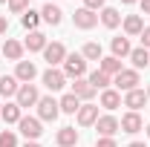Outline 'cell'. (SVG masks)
Here are the masks:
<instances>
[{"label": "cell", "instance_id": "obj_1", "mask_svg": "<svg viewBox=\"0 0 150 147\" xmlns=\"http://www.w3.org/2000/svg\"><path fill=\"white\" fill-rule=\"evenodd\" d=\"M64 75L72 78V81L84 78V75H87V61H84V55H78V52L67 55V61H64Z\"/></svg>", "mask_w": 150, "mask_h": 147}, {"label": "cell", "instance_id": "obj_2", "mask_svg": "<svg viewBox=\"0 0 150 147\" xmlns=\"http://www.w3.org/2000/svg\"><path fill=\"white\" fill-rule=\"evenodd\" d=\"M112 84H115V90H118V92L139 90V84H142V78H139V69H121V72L112 78Z\"/></svg>", "mask_w": 150, "mask_h": 147}, {"label": "cell", "instance_id": "obj_3", "mask_svg": "<svg viewBox=\"0 0 150 147\" xmlns=\"http://www.w3.org/2000/svg\"><path fill=\"white\" fill-rule=\"evenodd\" d=\"M38 101H40V92H38L35 84H20L18 95H15V104H18L20 110H26V107H38Z\"/></svg>", "mask_w": 150, "mask_h": 147}, {"label": "cell", "instance_id": "obj_4", "mask_svg": "<svg viewBox=\"0 0 150 147\" xmlns=\"http://www.w3.org/2000/svg\"><path fill=\"white\" fill-rule=\"evenodd\" d=\"M58 115H61V104H58L52 95H43L38 101V118L40 121H55Z\"/></svg>", "mask_w": 150, "mask_h": 147}, {"label": "cell", "instance_id": "obj_5", "mask_svg": "<svg viewBox=\"0 0 150 147\" xmlns=\"http://www.w3.org/2000/svg\"><path fill=\"white\" fill-rule=\"evenodd\" d=\"M20 133L26 136V141H38L40 136H43V127H40V118H32V115H23L18 121Z\"/></svg>", "mask_w": 150, "mask_h": 147}, {"label": "cell", "instance_id": "obj_6", "mask_svg": "<svg viewBox=\"0 0 150 147\" xmlns=\"http://www.w3.org/2000/svg\"><path fill=\"white\" fill-rule=\"evenodd\" d=\"M43 87L49 92H58L67 87V75H64V69H58V66H49L46 72H43Z\"/></svg>", "mask_w": 150, "mask_h": 147}, {"label": "cell", "instance_id": "obj_7", "mask_svg": "<svg viewBox=\"0 0 150 147\" xmlns=\"http://www.w3.org/2000/svg\"><path fill=\"white\" fill-rule=\"evenodd\" d=\"M67 55H69V52H67V46H64V43H46V49H43V58H46V64H49V66H58V64H64V61H67Z\"/></svg>", "mask_w": 150, "mask_h": 147}, {"label": "cell", "instance_id": "obj_8", "mask_svg": "<svg viewBox=\"0 0 150 147\" xmlns=\"http://www.w3.org/2000/svg\"><path fill=\"white\" fill-rule=\"evenodd\" d=\"M95 130H98V136H101V139H112L121 127H118V118H115V115H98Z\"/></svg>", "mask_w": 150, "mask_h": 147}, {"label": "cell", "instance_id": "obj_9", "mask_svg": "<svg viewBox=\"0 0 150 147\" xmlns=\"http://www.w3.org/2000/svg\"><path fill=\"white\" fill-rule=\"evenodd\" d=\"M118 127H121V133H139V130H144V121H142V115H139V112H124V115H121V121H118Z\"/></svg>", "mask_w": 150, "mask_h": 147}, {"label": "cell", "instance_id": "obj_10", "mask_svg": "<svg viewBox=\"0 0 150 147\" xmlns=\"http://www.w3.org/2000/svg\"><path fill=\"white\" fill-rule=\"evenodd\" d=\"M75 115H78V124H81V127H95V121H98V107L87 101V104H81V110L75 112Z\"/></svg>", "mask_w": 150, "mask_h": 147}, {"label": "cell", "instance_id": "obj_11", "mask_svg": "<svg viewBox=\"0 0 150 147\" xmlns=\"http://www.w3.org/2000/svg\"><path fill=\"white\" fill-rule=\"evenodd\" d=\"M95 92H98V90H95V87L87 81V78H78V81L72 84V95L78 98V101H93Z\"/></svg>", "mask_w": 150, "mask_h": 147}, {"label": "cell", "instance_id": "obj_12", "mask_svg": "<svg viewBox=\"0 0 150 147\" xmlns=\"http://www.w3.org/2000/svg\"><path fill=\"white\" fill-rule=\"evenodd\" d=\"M72 23L78 29H93L95 23H98V12H90V9H78L72 15Z\"/></svg>", "mask_w": 150, "mask_h": 147}, {"label": "cell", "instance_id": "obj_13", "mask_svg": "<svg viewBox=\"0 0 150 147\" xmlns=\"http://www.w3.org/2000/svg\"><path fill=\"white\" fill-rule=\"evenodd\" d=\"M38 75V66L32 61H18V69H15V78L20 84H32V78Z\"/></svg>", "mask_w": 150, "mask_h": 147}, {"label": "cell", "instance_id": "obj_14", "mask_svg": "<svg viewBox=\"0 0 150 147\" xmlns=\"http://www.w3.org/2000/svg\"><path fill=\"white\" fill-rule=\"evenodd\" d=\"M20 90V81L15 75H0V98H15Z\"/></svg>", "mask_w": 150, "mask_h": 147}, {"label": "cell", "instance_id": "obj_15", "mask_svg": "<svg viewBox=\"0 0 150 147\" xmlns=\"http://www.w3.org/2000/svg\"><path fill=\"white\" fill-rule=\"evenodd\" d=\"M144 101H147V92H144V90H130V92H124V107H130L133 112L142 110V107H144Z\"/></svg>", "mask_w": 150, "mask_h": 147}, {"label": "cell", "instance_id": "obj_16", "mask_svg": "<svg viewBox=\"0 0 150 147\" xmlns=\"http://www.w3.org/2000/svg\"><path fill=\"white\" fill-rule=\"evenodd\" d=\"M144 32V20H142V15H127L124 18V35L127 37H139Z\"/></svg>", "mask_w": 150, "mask_h": 147}, {"label": "cell", "instance_id": "obj_17", "mask_svg": "<svg viewBox=\"0 0 150 147\" xmlns=\"http://www.w3.org/2000/svg\"><path fill=\"white\" fill-rule=\"evenodd\" d=\"M110 49H112V58H130L133 46H130V37H112L110 40Z\"/></svg>", "mask_w": 150, "mask_h": 147}, {"label": "cell", "instance_id": "obj_18", "mask_svg": "<svg viewBox=\"0 0 150 147\" xmlns=\"http://www.w3.org/2000/svg\"><path fill=\"white\" fill-rule=\"evenodd\" d=\"M46 43H49V40H46L43 32H29V37L23 40V49H29V52H43Z\"/></svg>", "mask_w": 150, "mask_h": 147}, {"label": "cell", "instance_id": "obj_19", "mask_svg": "<svg viewBox=\"0 0 150 147\" xmlns=\"http://www.w3.org/2000/svg\"><path fill=\"white\" fill-rule=\"evenodd\" d=\"M55 141H58V147H75L78 144V130L75 127H61L58 136H55Z\"/></svg>", "mask_w": 150, "mask_h": 147}, {"label": "cell", "instance_id": "obj_20", "mask_svg": "<svg viewBox=\"0 0 150 147\" xmlns=\"http://www.w3.org/2000/svg\"><path fill=\"white\" fill-rule=\"evenodd\" d=\"M130 61H133V69H147L150 66V49L136 46V49L130 52Z\"/></svg>", "mask_w": 150, "mask_h": 147}, {"label": "cell", "instance_id": "obj_21", "mask_svg": "<svg viewBox=\"0 0 150 147\" xmlns=\"http://www.w3.org/2000/svg\"><path fill=\"white\" fill-rule=\"evenodd\" d=\"M98 69H101V72H107L110 78H115V75L121 72L124 66H121V61H118V58L107 55V58H101V61H98Z\"/></svg>", "mask_w": 150, "mask_h": 147}, {"label": "cell", "instance_id": "obj_22", "mask_svg": "<svg viewBox=\"0 0 150 147\" xmlns=\"http://www.w3.org/2000/svg\"><path fill=\"white\" fill-rule=\"evenodd\" d=\"M40 18L46 20L49 26H58V23L64 20V12H61V6H55V3H46L43 12H40Z\"/></svg>", "mask_w": 150, "mask_h": 147}, {"label": "cell", "instance_id": "obj_23", "mask_svg": "<svg viewBox=\"0 0 150 147\" xmlns=\"http://www.w3.org/2000/svg\"><path fill=\"white\" fill-rule=\"evenodd\" d=\"M3 55L9 58V61H23V43L9 37V40L3 43Z\"/></svg>", "mask_w": 150, "mask_h": 147}, {"label": "cell", "instance_id": "obj_24", "mask_svg": "<svg viewBox=\"0 0 150 147\" xmlns=\"http://www.w3.org/2000/svg\"><path fill=\"white\" fill-rule=\"evenodd\" d=\"M101 23H104L107 29H115V26L121 23V12L112 9V6H104V9H101Z\"/></svg>", "mask_w": 150, "mask_h": 147}, {"label": "cell", "instance_id": "obj_25", "mask_svg": "<svg viewBox=\"0 0 150 147\" xmlns=\"http://www.w3.org/2000/svg\"><path fill=\"white\" fill-rule=\"evenodd\" d=\"M101 107H104V110L121 107V92H118V90H104V92H101Z\"/></svg>", "mask_w": 150, "mask_h": 147}, {"label": "cell", "instance_id": "obj_26", "mask_svg": "<svg viewBox=\"0 0 150 147\" xmlns=\"http://www.w3.org/2000/svg\"><path fill=\"white\" fill-rule=\"evenodd\" d=\"M87 81L93 84L95 90H101V92H104V90H110V84H112V78H110V75H107V72H101V69H95V72L90 75Z\"/></svg>", "mask_w": 150, "mask_h": 147}, {"label": "cell", "instance_id": "obj_27", "mask_svg": "<svg viewBox=\"0 0 150 147\" xmlns=\"http://www.w3.org/2000/svg\"><path fill=\"white\" fill-rule=\"evenodd\" d=\"M58 104H61V112H67V115H75V112L81 110V101L75 98L72 92H67V95H64V98H61Z\"/></svg>", "mask_w": 150, "mask_h": 147}, {"label": "cell", "instance_id": "obj_28", "mask_svg": "<svg viewBox=\"0 0 150 147\" xmlns=\"http://www.w3.org/2000/svg\"><path fill=\"white\" fill-rule=\"evenodd\" d=\"M0 115H3V121H6V124H18L20 118H23V110H20L18 104H6V107L0 110Z\"/></svg>", "mask_w": 150, "mask_h": 147}, {"label": "cell", "instance_id": "obj_29", "mask_svg": "<svg viewBox=\"0 0 150 147\" xmlns=\"http://www.w3.org/2000/svg\"><path fill=\"white\" fill-rule=\"evenodd\" d=\"M81 55H84V61H101V58H104V49H101V43L90 40V43H84Z\"/></svg>", "mask_w": 150, "mask_h": 147}, {"label": "cell", "instance_id": "obj_30", "mask_svg": "<svg viewBox=\"0 0 150 147\" xmlns=\"http://www.w3.org/2000/svg\"><path fill=\"white\" fill-rule=\"evenodd\" d=\"M40 12H35V9H26L23 12V18H20V23H23V29H29V32H38V23H40Z\"/></svg>", "mask_w": 150, "mask_h": 147}, {"label": "cell", "instance_id": "obj_31", "mask_svg": "<svg viewBox=\"0 0 150 147\" xmlns=\"http://www.w3.org/2000/svg\"><path fill=\"white\" fill-rule=\"evenodd\" d=\"M0 147H18L15 130H0Z\"/></svg>", "mask_w": 150, "mask_h": 147}, {"label": "cell", "instance_id": "obj_32", "mask_svg": "<svg viewBox=\"0 0 150 147\" xmlns=\"http://www.w3.org/2000/svg\"><path fill=\"white\" fill-rule=\"evenodd\" d=\"M9 9H12L15 15H23V12L29 9V0H9Z\"/></svg>", "mask_w": 150, "mask_h": 147}, {"label": "cell", "instance_id": "obj_33", "mask_svg": "<svg viewBox=\"0 0 150 147\" xmlns=\"http://www.w3.org/2000/svg\"><path fill=\"white\" fill-rule=\"evenodd\" d=\"M84 9H90V12H98V9H104V0H84Z\"/></svg>", "mask_w": 150, "mask_h": 147}, {"label": "cell", "instance_id": "obj_34", "mask_svg": "<svg viewBox=\"0 0 150 147\" xmlns=\"http://www.w3.org/2000/svg\"><path fill=\"white\" fill-rule=\"evenodd\" d=\"M142 46H144V49H150V26H144V32H142Z\"/></svg>", "mask_w": 150, "mask_h": 147}, {"label": "cell", "instance_id": "obj_35", "mask_svg": "<svg viewBox=\"0 0 150 147\" xmlns=\"http://www.w3.org/2000/svg\"><path fill=\"white\" fill-rule=\"evenodd\" d=\"M95 147H118V144H115V139H98Z\"/></svg>", "mask_w": 150, "mask_h": 147}, {"label": "cell", "instance_id": "obj_36", "mask_svg": "<svg viewBox=\"0 0 150 147\" xmlns=\"http://www.w3.org/2000/svg\"><path fill=\"white\" fill-rule=\"evenodd\" d=\"M6 32H9V18L0 15V35H6Z\"/></svg>", "mask_w": 150, "mask_h": 147}, {"label": "cell", "instance_id": "obj_37", "mask_svg": "<svg viewBox=\"0 0 150 147\" xmlns=\"http://www.w3.org/2000/svg\"><path fill=\"white\" fill-rule=\"evenodd\" d=\"M139 6H142V15H150V0H139Z\"/></svg>", "mask_w": 150, "mask_h": 147}, {"label": "cell", "instance_id": "obj_38", "mask_svg": "<svg viewBox=\"0 0 150 147\" xmlns=\"http://www.w3.org/2000/svg\"><path fill=\"white\" fill-rule=\"evenodd\" d=\"M127 147H147V144H144V141H130Z\"/></svg>", "mask_w": 150, "mask_h": 147}, {"label": "cell", "instance_id": "obj_39", "mask_svg": "<svg viewBox=\"0 0 150 147\" xmlns=\"http://www.w3.org/2000/svg\"><path fill=\"white\" fill-rule=\"evenodd\" d=\"M23 147H40V144H38V141H26Z\"/></svg>", "mask_w": 150, "mask_h": 147}, {"label": "cell", "instance_id": "obj_40", "mask_svg": "<svg viewBox=\"0 0 150 147\" xmlns=\"http://www.w3.org/2000/svg\"><path fill=\"white\" fill-rule=\"evenodd\" d=\"M121 3H139V0H121Z\"/></svg>", "mask_w": 150, "mask_h": 147}, {"label": "cell", "instance_id": "obj_41", "mask_svg": "<svg viewBox=\"0 0 150 147\" xmlns=\"http://www.w3.org/2000/svg\"><path fill=\"white\" fill-rule=\"evenodd\" d=\"M144 133H147V136H150V124H147V127H144Z\"/></svg>", "mask_w": 150, "mask_h": 147}, {"label": "cell", "instance_id": "obj_42", "mask_svg": "<svg viewBox=\"0 0 150 147\" xmlns=\"http://www.w3.org/2000/svg\"><path fill=\"white\" fill-rule=\"evenodd\" d=\"M147 98H150V87H147Z\"/></svg>", "mask_w": 150, "mask_h": 147}, {"label": "cell", "instance_id": "obj_43", "mask_svg": "<svg viewBox=\"0 0 150 147\" xmlns=\"http://www.w3.org/2000/svg\"><path fill=\"white\" fill-rule=\"evenodd\" d=\"M0 3H9V0H0Z\"/></svg>", "mask_w": 150, "mask_h": 147}, {"label": "cell", "instance_id": "obj_44", "mask_svg": "<svg viewBox=\"0 0 150 147\" xmlns=\"http://www.w3.org/2000/svg\"><path fill=\"white\" fill-rule=\"evenodd\" d=\"M46 3H52V0H46Z\"/></svg>", "mask_w": 150, "mask_h": 147}, {"label": "cell", "instance_id": "obj_45", "mask_svg": "<svg viewBox=\"0 0 150 147\" xmlns=\"http://www.w3.org/2000/svg\"><path fill=\"white\" fill-rule=\"evenodd\" d=\"M0 110H3V107H0Z\"/></svg>", "mask_w": 150, "mask_h": 147}]
</instances>
